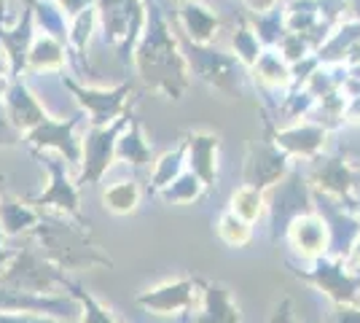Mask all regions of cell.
<instances>
[{
  "label": "cell",
  "instance_id": "obj_1",
  "mask_svg": "<svg viewBox=\"0 0 360 323\" xmlns=\"http://www.w3.org/2000/svg\"><path fill=\"white\" fill-rule=\"evenodd\" d=\"M30 237L38 243L41 253L60 270H108L113 267V259L103 248L91 240L86 224L75 218H38V224L30 229Z\"/></svg>",
  "mask_w": 360,
  "mask_h": 323
},
{
  "label": "cell",
  "instance_id": "obj_2",
  "mask_svg": "<svg viewBox=\"0 0 360 323\" xmlns=\"http://www.w3.org/2000/svg\"><path fill=\"white\" fill-rule=\"evenodd\" d=\"M137 68H140V76L146 84L169 94L172 100H178L188 84L186 62L162 25L150 27L143 46L137 49Z\"/></svg>",
  "mask_w": 360,
  "mask_h": 323
},
{
  "label": "cell",
  "instance_id": "obj_3",
  "mask_svg": "<svg viewBox=\"0 0 360 323\" xmlns=\"http://www.w3.org/2000/svg\"><path fill=\"white\" fill-rule=\"evenodd\" d=\"M266 215H269V237L285 240V232L293 218L315 210L312 202V186L301 175L299 167H290L277 184L264 191Z\"/></svg>",
  "mask_w": 360,
  "mask_h": 323
},
{
  "label": "cell",
  "instance_id": "obj_4",
  "mask_svg": "<svg viewBox=\"0 0 360 323\" xmlns=\"http://www.w3.org/2000/svg\"><path fill=\"white\" fill-rule=\"evenodd\" d=\"M65 277H68L65 270L49 262L41 253L38 243L30 237V243L22 251H16L0 270V286L30 293H54V289L65 283Z\"/></svg>",
  "mask_w": 360,
  "mask_h": 323
},
{
  "label": "cell",
  "instance_id": "obj_5",
  "mask_svg": "<svg viewBox=\"0 0 360 323\" xmlns=\"http://www.w3.org/2000/svg\"><path fill=\"white\" fill-rule=\"evenodd\" d=\"M129 113L119 116L116 122L105 124V127H91L89 132L81 138V165H78V175L75 184L81 186H97L103 181L108 167L116 162V140H119L121 129L129 124Z\"/></svg>",
  "mask_w": 360,
  "mask_h": 323
},
{
  "label": "cell",
  "instance_id": "obj_6",
  "mask_svg": "<svg viewBox=\"0 0 360 323\" xmlns=\"http://www.w3.org/2000/svg\"><path fill=\"white\" fill-rule=\"evenodd\" d=\"M317 291H323L333 305H358L360 308V272L349 270L342 256H320L309 262L307 270H299Z\"/></svg>",
  "mask_w": 360,
  "mask_h": 323
},
{
  "label": "cell",
  "instance_id": "obj_7",
  "mask_svg": "<svg viewBox=\"0 0 360 323\" xmlns=\"http://www.w3.org/2000/svg\"><path fill=\"white\" fill-rule=\"evenodd\" d=\"M35 156L41 159V165L49 170V186L46 191H41L38 197H30V205L35 210L41 208H54L68 218H75L81 224H86V218L81 215V194H78V184L68 175V162L60 154H44L35 151Z\"/></svg>",
  "mask_w": 360,
  "mask_h": 323
},
{
  "label": "cell",
  "instance_id": "obj_8",
  "mask_svg": "<svg viewBox=\"0 0 360 323\" xmlns=\"http://www.w3.org/2000/svg\"><path fill=\"white\" fill-rule=\"evenodd\" d=\"M202 299V283L194 277L167 280L156 289H148L137 296V308L153 315H188Z\"/></svg>",
  "mask_w": 360,
  "mask_h": 323
},
{
  "label": "cell",
  "instance_id": "obj_9",
  "mask_svg": "<svg viewBox=\"0 0 360 323\" xmlns=\"http://www.w3.org/2000/svg\"><path fill=\"white\" fill-rule=\"evenodd\" d=\"M290 167H293L290 165V156L274 140H258V143L250 146L248 159H245V184L266 191Z\"/></svg>",
  "mask_w": 360,
  "mask_h": 323
},
{
  "label": "cell",
  "instance_id": "obj_10",
  "mask_svg": "<svg viewBox=\"0 0 360 323\" xmlns=\"http://www.w3.org/2000/svg\"><path fill=\"white\" fill-rule=\"evenodd\" d=\"M0 312H27V315H54L68 318L78 312V302L73 296H54V293H30L0 286Z\"/></svg>",
  "mask_w": 360,
  "mask_h": 323
},
{
  "label": "cell",
  "instance_id": "obj_11",
  "mask_svg": "<svg viewBox=\"0 0 360 323\" xmlns=\"http://www.w3.org/2000/svg\"><path fill=\"white\" fill-rule=\"evenodd\" d=\"M285 240L288 246L293 248L296 256H301L304 262H315L320 256H326L330 248L328 224L323 221V215L317 213V210L304 213L290 221V227L285 232Z\"/></svg>",
  "mask_w": 360,
  "mask_h": 323
},
{
  "label": "cell",
  "instance_id": "obj_12",
  "mask_svg": "<svg viewBox=\"0 0 360 323\" xmlns=\"http://www.w3.org/2000/svg\"><path fill=\"white\" fill-rule=\"evenodd\" d=\"M75 124H78V119H70L68 124L46 119L27 132V143L32 146V151H54L68 165L78 167L81 165V140L73 135Z\"/></svg>",
  "mask_w": 360,
  "mask_h": 323
},
{
  "label": "cell",
  "instance_id": "obj_13",
  "mask_svg": "<svg viewBox=\"0 0 360 323\" xmlns=\"http://www.w3.org/2000/svg\"><path fill=\"white\" fill-rule=\"evenodd\" d=\"M65 84L78 97L81 108H86L91 127H105L127 113V97L132 94L129 84H124L119 89H84L73 81H65Z\"/></svg>",
  "mask_w": 360,
  "mask_h": 323
},
{
  "label": "cell",
  "instance_id": "obj_14",
  "mask_svg": "<svg viewBox=\"0 0 360 323\" xmlns=\"http://www.w3.org/2000/svg\"><path fill=\"white\" fill-rule=\"evenodd\" d=\"M271 140L285 151L290 159H315L323 154L326 140H328V129L315 122H304L288 129H277L271 132Z\"/></svg>",
  "mask_w": 360,
  "mask_h": 323
},
{
  "label": "cell",
  "instance_id": "obj_15",
  "mask_svg": "<svg viewBox=\"0 0 360 323\" xmlns=\"http://www.w3.org/2000/svg\"><path fill=\"white\" fill-rule=\"evenodd\" d=\"M186 165L202 184L215 186L218 181V146L221 140L212 132H188L186 135Z\"/></svg>",
  "mask_w": 360,
  "mask_h": 323
},
{
  "label": "cell",
  "instance_id": "obj_16",
  "mask_svg": "<svg viewBox=\"0 0 360 323\" xmlns=\"http://www.w3.org/2000/svg\"><path fill=\"white\" fill-rule=\"evenodd\" d=\"M242 312L234 302L231 291L224 283H205L202 286V299L199 310L188 318V323H240Z\"/></svg>",
  "mask_w": 360,
  "mask_h": 323
},
{
  "label": "cell",
  "instance_id": "obj_17",
  "mask_svg": "<svg viewBox=\"0 0 360 323\" xmlns=\"http://www.w3.org/2000/svg\"><path fill=\"white\" fill-rule=\"evenodd\" d=\"M6 113L19 132H30L32 127H38L41 122H46V110L38 106V97L22 84V81H14L6 92Z\"/></svg>",
  "mask_w": 360,
  "mask_h": 323
},
{
  "label": "cell",
  "instance_id": "obj_18",
  "mask_svg": "<svg viewBox=\"0 0 360 323\" xmlns=\"http://www.w3.org/2000/svg\"><path fill=\"white\" fill-rule=\"evenodd\" d=\"M194 70L205 81H210L221 92H237V65L229 57H221L218 51H199L194 60Z\"/></svg>",
  "mask_w": 360,
  "mask_h": 323
},
{
  "label": "cell",
  "instance_id": "obj_19",
  "mask_svg": "<svg viewBox=\"0 0 360 323\" xmlns=\"http://www.w3.org/2000/svg\"><path fill=\"white\" fill-rule=\"evenodd\" d=\"M41 218L30 202H22L11 194H0V229L6 237H16L22 232H30Z\"/></svg>",
  "mask_w": 360,
  "mask_h": 323
},
{
  "label": "cell",
  "instance_id": "obj_20",
  "mask_svg": "<svg viewBox=\"0 0 360 323\" xmlns=\"http://www.w3.org/2000/svg\"><path fill=\"white\" fill-rule=\"evenodd\" d=\"M116 162H124V165L135 170H143L150 165V146L137 119L121 129L119 140H116Z\"/></svg>",
  "mask_w": 360,
  "mask_h": 323
},
{
  "label": "cell",
  "instance_id": "obj_21",
  "mask_svg": "<svg viewBox=\"0 0 360 323\" xmlns=\"http://www.w3.org/2000/svg\"><path fill=\"white\" fill-rule=\"evenodd\" d=\"M205 189H207V186L202 184L191 170H183L172 184H167L165 189H159L156 194H159L167 205H191V202H196L205 194Z\"/></svg>",
  "mask_w": 360,
  "mask_h": 323
},
{
  "label": "cell",
  "instance_id": "obj_22",
  "mask_svg": "<svg viewBox=\"0 0 360 323\" xmlns=\"http://www.w3.org/2000/svg\"><path fill=\"white\" fill-rule=\"evenodd\" d=\"M140 205V186L137 181H119L110 184L103 191V208L116 215H129L137 210Z\"/></svg>",
  "mask_w": 360,
  "mask_h": 323
},
{
  "label": "cell",
  "instance_id": "obj_23",
  "mask_svg": "<svg viewBox=\"0 0 360 323\" xmlns=\"http://www.w3.org/2000/svg\"><path fill=\"white\" fill-rule=\"evenodd\" d=\"M62 289H68V293L73 296L75 302H78V312H81V323H119L113 318V312L105 308V305H100L89 291H84L75 280L70 277H65V283H62Z\"/></svg>",
  "mask_w": 360,
  "mask_h": 323
},
{
  "label": "cell",
  "instance_id": "obj_24",
  "mask_svg": "<svg viewBox=\"0 0 360 323\" xmlns=\"http://www.w3.org/2000/svg\"><path fill=\"white\" fill-rule=\"evenodd\" d=\"M229 210H231V213H237L240 218H245V221L255 224L258 218H264V213H266L264 191H261V189H255V186L242 184L240 189L231 194V200H229Z\"/></svg>",
  "mask_w": 360,
  "mask_h": 323
},
{
  "label": "cell",
  "instance_id": "obj_25",
  "mask_svg": "<svg viewBox=\"0 0 360 323\" xmlns=\"http://www.w3.org/2000/svg\"><path fill=\"white\" fill-rule=\"evenodd\" d=\"M183 170H186V143H180L178 148L167 151V154H162L153 162V170H150V186H153V191H159L167 184H172Z\"/></svg>",
  "mask_w": 360,
  "mask_h": 323
},
{
  "label": "cell",
  "instance_id": "obj_26",
  "mask_svg": "<svg viewBox=\"0 0 360 323\" xmlns=\"http://www.w3.org/2000/svg\"><path fill=\"white\" fill-rule=\"evenodd\" d=\"M218 234L226 246L231 248H245L250 240H253V224L240 218L237 213L226 210L221 218H218Z\"/></svg>",
  "mask_w": 360,
  "mask_h": 323
},
{
  "label": "cell",
  "instance_id": "obj_27",
  "mask_svg": "<svg viewBox=\"0 0 360 323\" xmlns=\"http://www.w3.org/2000/svg\"><path fill=\"white\" fill-rule=\"evenodd\" d=\"M255 76L261 78L266 87H285L288 81H290V70H288V65L283 62L280 54H274V51H266V54H261L258 60H255Z\"/></svg>",
  "mask_w": 360,
  "mask_h": 323
},
{
  "label": "cell",
  "instance_id": "obj_28",
  "mask_svg": "<svg viewBox=\"0 0 360 323\" xmlns=\"http://www.w3.org/2000/svg\"><path fill=\"white\" fill-rule=\"evenodd\" d=\"M183 22H186V30H188V35L194 38L196 44H207L212 38L215 19L207 14V8H199V6L186 3L183 6Z\"/></svg>",
  "mask_w": 360,
  "mask_h": 323
},
{
  "label": "cell",
  "instance_id": "obj_29",
  "mask_svg": "<svg viewBox=\"0 0 360 323\" xmlns=\"http://www.w3.org/2000/svg\"><path fill=\"white\" fill-rule=\"evenodd\" d=\"M27 60H30V68H35V70H54V68H60L62 62H65V57H62V49L57 41L41 38V41L30 49Z\"/></svg>",
  "mask_w": 360,
  "mask_h": 323
},
{
  "label": "cell",
  "instance_id": "obj_30",
  "mask_svg": "<svg viewBox=\"0 0 360 323\" xmlns=\"http://www.w3.org/2000/svg\"><path fill=\"white\" fill-rule=\"evenodd\" d=\"M234 51H237V57H240L245 65H250L253 68L255 60L261 57V46H258V38H255L250 30H240L234 35Z\"/></svg>",
  "mask_w": 360,
  "mask_h": 323
},
{
  "label": "cell",
  "instance_id": "obj_31",
  "mask_svg": "<svg viewBox=\"0 0 360 323\" xmlns=\"http://www.w3.org/2000/svg\"><path fill=\"white\" fill-rule=\"evenodd\" d=\"M19 138H22V132L11 124L8 113H6V106H0V148H6V146H16Z\"/></svg>",
  "mask_w": 360,
  "mask_h": 323
},
{
  "label": "cell",
  "instance_id": "obj_32",
  "mask_svg": "<svg viewBox=\"0 0 360 323\" xmlns=\"http://www.w3.org/2000/svg\"><path fill=\"white\" fill-rule=\"evenodd\" d=\"M326 323H360L358 305H333V312Z\"/></svg>",
  "mask_w": 360,
  "mask_h": 323
},
{
  "label": "cell",
  "instance_id": "obj_33",
  "mask_svg": "<svg viewBox=\"0 0 360 323\" xmlns=\"http://www.w3.org/2000/svg\"><path fill=\"white\" fill-rule=\"evenodd\" d=\"M271 323H296L293 302H290V299H283V302H280V308L274 310V315H271Z\"/></svg>",
  "mask_w": 360,
  "mask_h": 323
},
{
  "label": "cell",
  "instance_id": "obj_34",
  "mask_svg": "<svg viewBox=\"0 0 360 323\" xmlns=\"http://www.w3.org/2000/svg\"><path fill=\"white\" fill-rule=\"evenodd\" d=\"M345 262L349 270H355V272H360V234L355 237V243L349 246V251H347Z\"/></svg>",
  "mask_w": 360,
  "mask_h": 323
},
{
  "label": "cell",
  "instance_id": "obj_35",
  "mask_svg": "<svg viewBox=\"0 0 360 323\" xmlns=\"http://www.w3.org/2000/svg\"><path fill=\"white\" fill-rule=\"evenodd\" d=\"M27 312H0V323H25Z\"/></svg>",
  "mask_w": 360,
  "mask_h": 323
},
{
  "label": "cell",
  "instance_id": "obj_36",
  "mask_svg": "<svg viewBox=\"0 0 360 323\" xmlns=\"http://www.w3.org/2000/svg\"><path fill=\"white\" fill-rule=\"evenodd\" d=\"M25 323H65V318H54V315H27Z\"/></svg>",
  "mask_w": 360,
  "mask_h": 323
},
{
  "label": "cell",
  "instance_id": "obj_37",
  "mask_svg": "<svg viewBox=\"0 0 360 323\" xmlns=\"http://www.w3.org/2000/svg\"><path fill=\"white\" fill-rule=\"evenodd\" d=\"M11 256H14V253H11V251H3V253H0V270H3V267H6V262H8V259H11Z\"/></svg>",
  "mask_w": 360,
  "mask_h": 323
},
{
  "label": "cell",
  "instance_id": "obj_38",
  "mask_svg": "<svg viewBox=\"0 0 360 323\" xmlns=\"http://www.w3.org/2000/svg\"><path fill=\"white\" fill-rule=\"evenodd\" d=\"M3 240H6V234H3V229H0V253H3Z\"/></svg>",
  "mask_w": 360,
  "mask_h": 323
}]
</instances>
